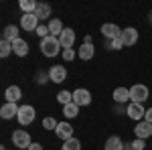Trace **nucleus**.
I'll return each mask as SVG.
<instances>
[{"mask_svg": "<svg viewBox=\"0 0 152 150\" xmlns=\"http://www.w3.org/2000/svg\"><path fill=\"white\" fill-rule=\"evenodd\" d=\"M63 114H65V118H77V114H79V105L75 104V102L63 105Z\"/></svg>", "mask_w": 152, "mask_h": 150, "instance_id": "24", "label": "nucleus"}, {"mask_svg": "<svg viewBox=\"0 0 152 150\" xmlns=\"http://www.w3.org/2000/svg\"><path fill=\"white\" fill-rule=\"evenodd\" d=\"M105 47H107V49H112V51H120V49H124V43H122L120 39H114V41H107Z\"/></svg>", "mask_w": 152, "mask_h": 150, "instance_id": "29", "label": "nucleus"}, {"mask_svg": "<svg viewBox=\"0 0 152 150\" xmlns=\"http://www.w3.org/2000/svg\"><path fill=\"white\" fill-rule=\"evenodd\" d=\"M130 146H132V150H144V148H146V142H144V140H140V138H136L132 144H130Z\"/></svg>", "mask_w": 152, "mask_h": 150, "instance_id": "31", "label": "nucleus"}, {"mask_svg": "<svg viewBox=\"0 0 152 150\" xmlns=\"http://www.w3.org/2000/svg\"><path fill=\"white\" fill-rule=\"evenodd\" d=\"M37 6H39V2H35V0H20V8L24 14H35Z\"/></svg>", "mask_w": 152, "mask_h": 150, "instance_id": "23", "label": "nucleus"}, {"mask_svg": "<svg viewBox=\"0 0 152 150\" xmlns=\"http://www.w3.org/2000/svg\"><path fill=\"white\" fill-rule=\"evenodd\" d=\"M126 114H128L132 120L142 122V120H144V116H146V108H144V104H132V102H130L128 108H126Z\"/></svg>", "mask_w": 152, "mask_h": 150, "instance_id": "6", "label": "nucleus"}, {"mask_svg": "<svg viewBox=\"0 0 152 150\" xmlns=\"http://www.w3.org/2000/svg\"><path fill=\"white\" fill-rule=\"evenodd\" d=\"M49 77L53 83H61V81L67 79V69L63 67V65H53L51 69H49Z\"/></svg>", "mask_w": 152, "mask_h": 150, "instance_id": "9", "label": "nucleus"}, {"mask_svg": "<svg viewBox=\"0 0 152 150\" xmlns=\"http://www.w3.org/2000/svg\"><path fill=\"white\" fill-rule=\"evenodd\" d=\"M61 150H81V142L77 138H69V140H65V144H63Z\"/></svg>", "mask_w": 152, "mask_h": 150, "instance_id": "26", "label": "nucleus"}, {"mask_svg": "<svg viewBox=\"0 0 152 150\" xmlns=\"http://www.w3.org/2000/svg\"><path fill=\"white\" fill-rule=\"evenodd\" d=\"M114 102L116 104H128L130 102V89H126V87H116L114 89Z\"/></svg>", "mask_w": 152, "mask_h": 150, "instance_id": "18", "label": "nucleus"}, {"mask_svg": "<svg viewBox=\"0 0 152 150\" xmlns=\"http://www.w3.org/2000/svg\"><path fill=\"white\" fill-rule=\"evenodd\" d=\"M28 150H43V146H41V144H37V142H33V144H31V148Z\"/></svg>", "mask_w": 152, "mask_h": 150, "instance_id": "35", "label": "nucleus"}, {"mask_svg": "<svg viewBox=\"0 0 152 150\" xmlns=\"http://www.w3.org/2000/svg\"><path fill=\"white\" fill-rule=\"evenodd\" d=\"M12 144L16 148H31L33 140H31V134L26 130H14L12 132Z\"/></svg>", "mask_w": 152, "mask_h": 150, "instance_id": "4", "label": "nucleus"}, {"mask_svg": "<svg viewBox=\"0 0 152 150\" xmlns=\"http://www.w3.org/2000/svg\"><path fill=\"white\" fill-rule=\"evenodd\" d=\"M2 39H4V41H8V43H14V41L18 39V26L8 24V26L4 29V33H2Z\"/></svg>", "mask_w": 152, "mask_h": 150, "instance_id": "20", "label": "nucleus"}, {"mask_svg": "<svg viewBox=\"0 0 152 150\" xmlns=\"http://www.w3.org/2000/svg\"><path fill=\"white\" fill-rule=\"evenodd\" d=\"M4 97H6V102L16 104V102L23 97V91H20V87H18V85H10V87L4 91Z\"/></svg>", "mask_w": 152, "mask_h": 150, "instance_id": "16", "label": "nucleus"}, {"mask_svg": "<svg viewBox=\"0 0 152 150\" xmlns=\"http://www.w3.org/2000/svg\"><path fill=\"white\" fill-rule=\"evenodd\" d=\"M105 150H124V142L120 136H110L105 140Z\"/></svg>", "mask_w": 152, "mask_h": 150, "instance_id": "21", "label": "nucleus"}, {"mask_svg": "<svg viewBox=\"0 0 152 150\" xmlns=\"http://www.w3.org/2000/svg\"><path fill=\"white\" fill-rule=\"evenodd\" d=\"M35 14H37V18H39V20H45V18H49V16H51V6H49V4H45V2H41V4L37 6Z\"/></svg>", "mask_w": 152, "mask_h": 150, "instance_id": "22", "label": "nucleus"}, {"mask_svg": "<svg viewBox=\"0 0 152 150\" xmlns=\"http://www.w3.org/2000/svg\"><path fill=\"white\" fill-rule=\"evenodd\" d=\"M120 41L124 43V47H132L138 43V31L134 26H126L122 29V35H120Z\"/></svg>", "mask_w": 152, "mask_h": 150, "instance_id": "5", "label": "nucleus"}, {"mask_svg": "<svg viewBox=\"0 0 152 150\" xmlns=\"http://www.w3.org/2000/svg\"><path fill=\"white\" fill-rule=\"evenodd\" d=\"M57 102L61 105H67V104H71L73 102V93L71 91H67V89H61V91L57 93Z\"/></svg>", "mask_w": 152, "mask_h": 150, "instance_id": "25", "label": "nucleus"}, {"mask_svg": "<svg viewBox=\"0 0 152 150\" xmlns=\"http://www.w3.org/2000/svg\"><path fill=\"white\" fill-rule=\"evenodd\" d=\"M20 29H24V31H37L39 29L37 14H23L20 16Z\"/></svg>", "mask_w": 152, "mask_h": 150, "instance_id": "13", "label": "nucleus"}, {"mask_svg": "<svg viewBox=\"0 0 152 150\" xmlns=\"http://www.w3.org/2000/svg\"><path fill=\"white\" fill-rule=\"evenodd\" d=\"M12 53L18 55V57H26V55H28V43L18 37V39L12 43Z\"/></svg>", "mask_w": 152, "mask_h": 150, "instance_id": "15", "label": "nucleus"}, {"mask_svg": "<svg viewBox=\"0 0 152 150\" xmlns=\"http://www.w3.org/2000/svg\"><path fill=\"white\" fill-rule=\"evenodd\" d=\"M10 53H12V43H8V41H4V39H2V41H0V57L6 59Z\"/></svg>", "mask_w": 152, "mask_h": 150, "instance_id": "27", "label": "nucleus"}, {"mask_svg": "<svg viewBox=\"0 0 152 150\" xmlns=\"http://www.w3.org/2000/svg\"><path fill=\"white\" fill-rule=\"evenodd\" d=\"M49 33H51V37H61V33H63V31H65V26H63V23H61V20H59V18H51V20H49Z\"/></svg>", "mask_w": 152, "mask_h": 150, "instance_id": "19", "label": "nucleus"}, {"mask_svg": "<svg viewBox=\"0 0 152 150\" xmlns=\"http://www.w3.org/2000/svg\"><path fill=\"white\" fill-rule=\"evenodd\" d=\"M35 33L41 37V39H47V37L51 35V33H49V26H45V24H39V29H37Z\"/></svg>", "mask_w": 152, "mask_h": 150, "instance_id": "30", "label": "nucleus"}, {"mask_svg": "<svg viewBox=\"0 0 152 150\" xmlns=\"http://www.w3.org/2000/svg\"><path fill=\"white\" fill-rule=\"evenodd\" d=\"M47 79H51L47 73H39L37 75V83H47Z\"/></svg>", "mask_w": 152, "mask_h": 150, "instance_id": "33", "label": "nucleus"}, {"mask_svg": "<svg viewBox=\"0 0 152 150\" xmlns=\"http://www.w3.org/2000/svg\"><path fill=\"white\" fill-rule=\"evenodd\" d=\"M63 59H65V61H73V59H75V51H73V49H65V51H63Z\"/></svg>", "mask_w": 152, "mask_h": 150, "instance_id": "32", "label": "nucleus"}, {"mask_svg": "<svg viewBox=\"0 0 152 150\" xmlns=\"http://www.w3.org/2000/svg\"><path fill=\"white\" fill-rule=\"evenodd\" d=\"M73 102L79 105V108H81V105H89L91 104V93L87 91L85 87H79V89L73 91Z\"/></svg>", "mask_w": 152, "mask_h": 150, "instance_id": "7", "label": "nucleus"}, {"mask_svg": "<svg viewBox=\"0 0 152 150\" xmlns=\"http://www.w3.org/2000/svg\"><path fill=\"white\" fill-rule=\"evenodd\" d=\"M18 110H20V105L6 102V104L0 108V116H2V120H12V118H16V116H18Z\"/></svg>", "mask_w": 152, "mask_h": 150, "instance_id": "12", "label": "nucleus"}, {"mask_svg": "<svg viewBox=\"0 0 152 150\" xmlns=\"http://www.w3.org/2000/svg\"><path fill=\"white\" fill-rule=\"evenodd\" d=\"M102 35H104L105 39H110V41H114V39H120L122 29L114 23H105V24H102Z\"/></svg>", "mask_w": 152, "mask_h": 150, "instance_id": "8", "label": "nucleus"}, {"mask_svg": "<svg viewBox=\"0 0 152 150\" xmlns=\"http://www.w3.org/2000/svg\"><path fill=\"white\" fill-rule=\"evenodd\" d=\"M150 97V89L142 83H136L130 87V102L132 104H144L146 100Z\"/></svg>", "mask_w": 152, "mask_h": 150, "instance_id": "2", "label": "nucleus"}, {"mask_svg": "<svg viewBox=\"0 0 152 150\" xmlns=\"http://www.w3.org/2000/svg\"><path fill=\"white\" fill-rule=\"evenodd\" d=\"M144 122H148V124H152V108H148V110H146V116H144Z\"/></svg>", "mask_w": 152, "mask_h": 150, "instance_id": "34", "label": "nucleus"}, {"mask_svg": "<svg viewBox=\"0 0 152 150\" xmlns=\"http://www.w3.org/2000/svg\"><path fill=\"white\" fill-rule=\"evenodd\" d=\"M57 120H55V118H45V120H43V128H45V130H57Z\"/></svg>", "mask_w": 152, "mask_h": 150, "instance_id": "28", "label": "nucleus"}, {"mask_svg": "<svg viewBox=\"0 0 152 150\" xmlns=\"http://www.w3.org/2000/svg\"><path fill=\"white\" fill-rule=\"evenodd\" d=\"M55 134H57V138H61L63 142H65V140L73 138V126H71L69 122H59Z\"/></svg>", "mask_w": 152, "mask_h": 150, "instance_id": "11", "label": "nucleus"}, {"mask_svg": "<svg viewBox=\"0 0 152 150\" xmlns=\"http://www.w3.org/2000/svg\"><path fill=\"white\" fill-rule=\"evenodd\" d=\"M150 23H152V14H150Z\"/></svg>", "mask_w": 152, "mask_h": 150, "instance_id": "36", "label": "nucleus"}, {"mask_svg": "<svg viewBox=\"0 0 152 150\" xmlns=\"http://www.w3.org/2000/svg\"><path fill=\"white\" fill-rule=\"evenodd\" d=\"M77 55H79V59H81V61H89V59H94V55H95L94 45H87V43H83V45L77 49Z\"/></svg>", "mask_w": 152, "mask_h": 150, "instance_id": "17", "label": "nucleus"}, {"mask_svg": "<svg viewBox=\"0 0 152 150\" xmlns=\"http://www.w3.org/2000/svg\"><path fill=\"white\" fill-rule=\"evenodd\" d=\"M35 116H37L35 108L26 104V105H20L16 120H18V124H20V126H28V124H33V122H35Z\"/></svg>", "mask_w": 152, "mask_h": 150, "instance_id": "3", "label": "nucleus"}, {"mask_svg": "<svg viewBox=\"0 0 152 150\" xmlns=\"http://www.w3.org/2000/svg\"><path fill=\"white\" fill-rule=\"evenodd\" d=\"M59 51H61V41L57 37L49 35L47 39H41V53L45 57H57Z\"/></svg>", "mask_w": 152, "mask_h": 150, "instance_id": "1", "label": "nucleus"}, {"mask_svg": "<svg viewBox=\"0 0 152 150\" xmlns=\"http://www.w3.org/2000/svg\"><path fill=\"white\" fill-rule=\"evenodd\" d=\"M59 41H61V47H63V51L65 49H73V43H75V31L73 29H65L61 37H59Z\"/></svg>", "mask_w": 152, "mask_h": 150, "instance_id": "14", "label": "nucleus"}, {"mask_svg": "<svg viewBox=\"0 0 152 150\" xmlns=\"http://www.w3.org/2000/svg\"><path fill=\"white\" fill-rule=\"evenodd\" d=\"M134 134H136V138H140V140H146V138H150L152 136V124H148V122H138L136 124V128H134Z\"/></svg>", "mask_w": 152, "mask_h": 150, "instance_id": "10", "label": "nucleus"}]
</instances>
